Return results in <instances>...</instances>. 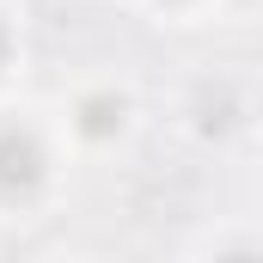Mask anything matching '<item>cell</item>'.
<instances>
[{"label":"cell","mask_w":263,"mask_h":263,"mask_svg":"<svg viewBox=\"0 0 263 263\" xmlns=\"http://www.w3.org/2000/svg\"><path fill=\"white\" fill-rule=\"evenodd\" d=\"M0 62H6V31H0Z\"/></svg>","instance_id":"cell-2"},{"label":"cell","mask_w":263,"mask_h":263,"mask_svg":"<svg viewBox=\"0 0 263 263\" xmlns=\"http://www.w3.org/2000/svg\"><path fill=\"white\" fill-rule=\"evenodd\" d=\"M37 178H43L37 141L18 135V129H0V190L6 196H25V190H37Z\"/></svg>","instance_id":"cell-1"}]
</instances>
